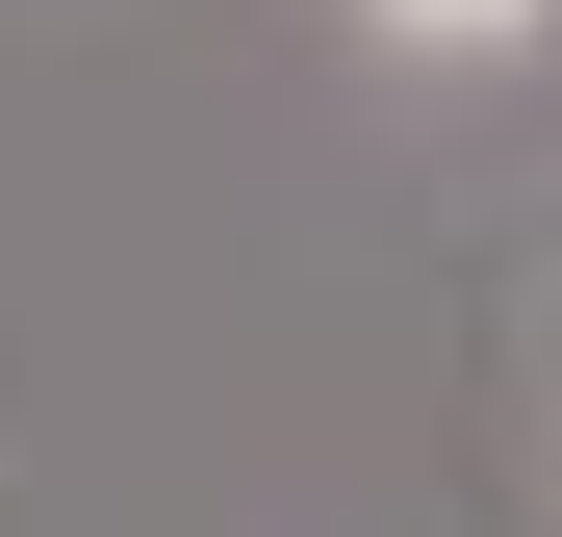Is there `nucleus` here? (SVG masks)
Masks as SVG:
<instances>
[{
	"mask_svg": "<svg viewBox=\"0 0 562 537\" xmlns=\"http://www.w3.org/2000/svg\"><path fill=\"white\" fill-rule=\"evenodd\" d=\"M358 26H384V52H537L562 0H358Z\"/></svg>",
	"mask_w": 562,
	"mask_h": 537,
	"instance_id": "f257e3e1",
	"label": "nucleus"
}]
</instances>
